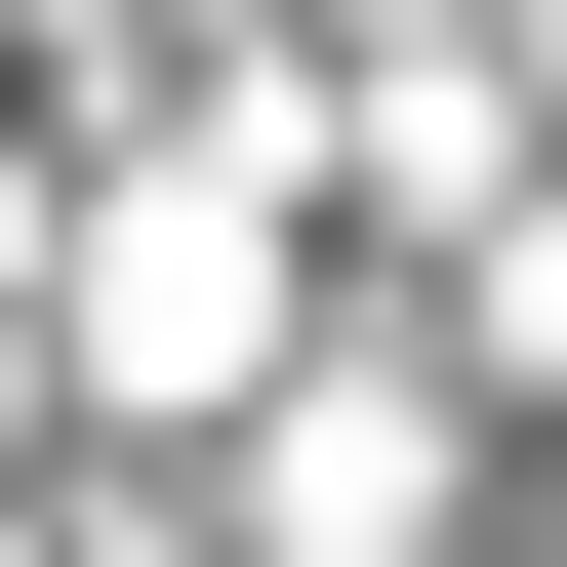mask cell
Listing matches in <instances>:
<instances>
[{
    "instance_id": "obj_1",
    "label": "cell",
    "mask_w": 567,
    "mask_h": 567,
    "mask_svg": "<svg viewBox=\"0 0 567 567\" xmlns=\"http://www.w3.org/2000/svg\"><path fill=\"white\" fill-rule=\"evenodd\" d=\"M244 284H284V244H244V163H203V203H122V365H163V405H244Z\"/></svg>"
}]
</instances>
